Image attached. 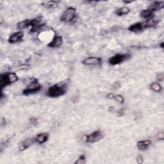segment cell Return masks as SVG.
<instances>
[{
	"label": "cell",
	"mask_w": 164,
	"mask_h": 164,
	"mask_svg": "<svg viewBox=\"0 0 164 164\" xmlns=\"http://www.w3.org/2000/svg\"><path fill=\"white\" fill-rule=\"evenodd\" d=\"M108 111L111 113H115L116 112V109L115 108V107H113V106H110V107H109L108 108Z\"/></svg>",
	"instance_id": "obj_27"
},
{
	"label": "cell",
	"mask_w": 164,
	"mask_h": 164,
	"mask_svg": "<svg viewBox=\"0 0 164 164\" xmlns=\"http://www.w3.org/2000/svg\"><path fill=\"white\" fill-rule=\"evenodd\" d=\"M146 29H147V28L146 26L145 23H141V22L133 24L128 28V30L129 31H132V32H134V33L141 32V31L145 30Z\"/></svg>",
	"instance_id": "obj_8"
},
{
	"label": "cell",
	"mask_w": 164,
	"mask_h": 164,
	"mask_svg": "<svg viewBox=\"0 0 164 164\" xmlns=\"http://www.w3.org/2000/svg\"><path fill=\"white\" fill-rule=\"evenodd\" d=\"M59 1H48L46 3V6L48 8H50V9H53V8H55L58 5V3Z\"/></svg>",
	"instance_id": "obj_21"
},
{
	"label": "cell",
	"mask_w": 164,
	"mask_h": 164,
	"mask_svg": "<svg viewBox=\"0 0 164 164\" xmlns=\"http://www.w3.org/2000/svg\"><path fill=\"white\" fill-rule=\"evenodd\" d=\"M63 42V39L61 36L55 35L51 40L48 44V46L52 48H55L60 46Z\"/></svg>",
	"instance_id": "obj_10"
},
{
	"label": "cell",
	"mask_w": 164,
	"mask_h": 164,
	"mask_svg": "<svg viewBox=\"0 0 164 164\" xmlns=\"http://www.w3.org/2000/svg\"><path fill=\"white\" fill-rule=\"evenodd\" d=\"M157 80L159 81H163L164 80V74L163 72H160L157 74Z\"/></svg>",
	"instance_id": "obj_23"
},
{
	"label": "cell",
	"mask_w": 164,
	"mask_h": 164,
	"mask_svg": "<svg viewBox=\"0 0 164 164\" xmlns=\"http://www.w3.org/2000/svg\"><path fill=\"white\" fill-rule=\"evenodd\" d=\"M153 14H154V12L150 10L149 9L142 10L141 14H140L141 17L143 19H146V20L149 19L151 18H152L153 17H154Z\"/></svg>",
	"instance_id": "obj_14"
},
{
	"label": "cell",
	"mask_w": 164,
	"mask_h": 164,
	"mask_svg": "<svg viewBox=\"0 0 164 164\" xmlns=\"http://www.w3.org/2000/svg\"><path fill=\"white\" fill-rule=\"evenodd\" d=\"M137 162L138 163H142L144 162V159L142 156H138L137 158Z\"/></svg>",
	"instance_id": "obj_26"
},
{
	"label": "cell",
	"mask_w": 164,
	"mask_h": 164,
	"mask_svg": "<svg viewBox=\"0 0 164 164\" xmlns=\"http://www.w3.org/2000/svg\"><path fill=\"white\" fill-rule=\"evenodd\" d=\"M18 80V76L15 72H5L0 75V87L5 88L7 86L15 83Z\"/></svg>",
	"instance_id": "obj_2"
},
{
	"label": "cell",
	"mask_w": 164,
	"mask_h": 164,
	"mask_svg": "<svg viewBox=\"0 0 164 164\" xmlns=\"http://www.w3.org/2000/svg\"><path fill=\"white\" fill-rule=\"evenodd\" d=\"M130 12V9L126 7H123L121 8H119V9H118L116 13L117 15L119 16H122V15H125L128 14Z\"/></svg>",
	"instance_id": "obj_18"
},
{
	"label": "cell",
	"mask_w": 164,
	"mask_h": 164,
	"mask_svg": "<svg viewBox=\"0 0 164 164\" xmlns=\"http://www.w3.org/2000/svg\"><path fill=\"white\" fill-rule=\"evenodd\" d=\"M121 87V84L119 82H116V83H114L113 85V89L115 90H117Z\"/></svg>",
	"instance_id": "obj_24"
},
{
	"label": "cell",
	"mask_w": 164,
	"mask_h": 164,
	"mask_svg": "<svg viewBox=\"0 0 164 164\" xmlns=\"http://www.w3.org/2000/svg\"><path fill=\"white\" fill-rule=\"evenodd\" d=\"M157 138L158 140H163L164 138V133L163 132H160L157 135Z\"/></svg>",
	"instance_id": "obj_25"
},
{
	"label": "cell",
	"mask_w": 164,
	"mask_h": 164,
	"mask_svg": "<svg viewBox=\"0 0 164 164\" xmlns=\"http://www.w3.org/2000/svg\"><path fill=\"white\" fill-rule=\"evenodd\" d=\"M35 138V142L39 144H42L48 141L49 138V134L48 133H42L37 135Z\"/></svg>",
	"instance_id": "obj_12"
},
{
	"label": "cell",
	"mask_w": 164,
	"mask_h": 164,
	"mask_svg": "<svg viewBox=\"0 0 164 164\" xmlns=\"http://www.w3.org/2000/svg\"><path fill=\"white\" fill-rule=\"evenodd\" d=\"M130 57V55L129 54H117L112 56L109 59L108 62L112 65H118L129 59Z\"/></svg>",
	"instance_id": "obj_6"
},
{
	"label": "cell",
	"mask_w": 164,
	"mask_h": 164,
	"mask_svg": "<svg viewBox=\"0 0 164 164\" xmlns=\"http://www.w3.org/2000/svg\"><path fill=\"white\" fill-rule=\"evenodd\" d=\"M35 142V138H28L26 140H24L22 142H20L18 145V149L20 151H23L24 150L27 149L31 147L34 143Z\"/></svg>",
	"instance_id": "obj_7"
},
{
	"label": "cell",
	"mask_w": 164,
	"mask_h": 164,
	"mask_svg": "<svg viewBox=\"0 0 164 164\" xmlns=\"http://www.w3.org/2000/svg\"><path fill=\"white\" fill-rule=\"evenodd\" d=\"M101 62L102 60L100 57L91 56L83 60L82 63L85 65H99L101 64Z\"/></svg>",
	"instance_id": "obj_9"
},
{
	"label": "cell",
	"mask_w": 164,
	"mask_h": 164,
	"mask_svg": "<svg viewBox=\"0 0 164 164\" xmlns=\"http://www.w3.org/2000/svg\"><path fill=\"white\" fill-rule=\"evenodd\" d=\"M114 97H115V94L113 93H110L107 95V97L108 98V99H110V100L114 99Z\"/></svg>",
	"instance_id": "obj_28"
},
{
	"label": "cell",
	"mask_w": 164,
	"mask_h": 164,
	"mask_svg": "<svg viewBox=\"0 0 164 164\" xmlns=\"http://www.w3.org/2000/svg\"><path fill=\"white\" fill-rule=\"evenodd\" d=\"M18 27L20 30H23L30 28V20H23V21L19 22L18 24Z\"/></svg>",
	"instance_id": "obj_19"
},
{
	"label": "cell",
	"mask_w": 164,
	"mask_h": 164,
	"mask_svg": "<svg viewBox=\"0 0 164 164\" xmlns=\"http://www.w3.org/2000/svg\"><path fill=\"white\" fill-rule=\"evenodd\" d=\"M23 36H24L23 33L21 31L15 32L14 34L10 35L8 40H9V42L11 44L18 43L23 40Z\"/></svg>",
	"instance_id": "obj_11"
},
{
	"label": "cell",
	"mask_w": 164,
	"mask_h": 164,
	"mask_svg": "<svg viewBox=\"0 0 164 164\" xmlns=\"http://www.w3.org/2000/svg\"><path fill=\"white\" fill-rule=\"evenodd\" d=\"M86 163V158L85 155H81L78 159L75 162V164H84Z\"/></svg>",
	"instance_id": "obj_20"
},
{
	"label": "cell",
	"mask_w": 164,
	"mask_h": 164,
	"mask_svg": "<svg viewBox=\"0 0 164 164\" xmlns=\"http://www.w3.org/2000/svg\"><path fill=\"white\" fill-rule=\"evenodd\" d=\"M67 89V85L65 83L55 84L48 89L46 95L50 97H58L65 94Z\"/></svg>",
	"instance_id": "obj_1"
},
{
	"label": "cell",
	"mask_w": 164,
	"mask_h": 164,
	"mask_svg": "<svg viewBox=\"0 0 164 164\" xmlns=\"http://www.w3.org/2000/svg\"><path fill=\"white\" fill-rule=\"evenodd\" d=\"M105 133L100 130H97L92 133L87 135L85 137V141L88 143H94L99 142L104 137Z\"/></svg>",
	"instance_id": "obj_5"
},
{
	"label": "cell",
	"mask_w": 164,
	"mask_h": 164,
	"mask_svg": "<svg viewBox=\"0 0 164 164\" xmlns=\"http://www.w3.org/2000/svg\"><path fill=\"white\" fill-rule=\"evenodd\" d=\"M158 22H159V20L158 19H156L154 17H153L152 18L147 19L146 20V22L144 23L146 24V28H149L154 27L158 23Z\"/></svg>",
	"instance_id": "obj_16"
},
{
	"label": "cell",
	"mask_w": 164,
	"mask_h": 164,
	"mask_svg": "<svg viewBox=\"0 0 164 164\" xmlns=\"http://www.w3.org/2000/svg\"><path fill=\"white\" fill-rule=\"evenodd\" d=\"M132 1H123V3H126V4H129V3H131Z\"/></svg>",
	"instance_id": "obj_30"
},
{
	"label": "cell",
	"mask_w": 164,
	"mask_h": 164,
	"mask_svg": "<svg viewBox=\"0 0 164 164\" xmlns=\"http://www.w3.org/2000/svg\"><path fill=\"white\" fill-rule=\"evenodd\" d=\"M150 89L155 92H160L162 91V87L158 82H153L150 85Z\"/></svg>",
	"instance_id": "obj_17"
},
{
	"label": "cell",
	"mask_w": 164,
	"mask_h": 164,
	"mask_svg": "<svg viewBox=\"0 0 164 164\" xmlns=\"http://www.w3.org/2000/svg\"><path fill=\"white\" fill-rule=\"evenodd\" d=\"M113 100H115L116 101H117L118 102H119V103H121V104H122L124 101V97H123L121 95H115Z\"/></svg>",
	"instance_id": "obj_22"
},
{
	"label": "cell",
	"mask_w": 164,
	"mask_h": 164,
	"mask_svg": "<svg viewBox=\"0 0 164 164\" xmlns=\"http://www.w3.org/2000/svg\"><path fill=\"white\" fill-rule=\"evenodd\" d=\"M164 1H154L150 5L149 9L152 11H157L163 9Z\"/></svg>",
	"instance_id": "obj_15"
},
{
	"label": "cell",
	"mask_w": 164,
	"mask_h": 164,
	"mask_svg": "<svg viewBox=\"0 0 164 164\" xmlns=\"http://www.w3.org/2000/svg\"><path fill=\"white\" fill-rule=\"evenodd\" d=\"M76 17V10L73 7H68L62 14L60 20L64 23H70Z\"/></svg>",
	"instance_id": "obj_3"
},
{
	"label": "cell",
	"mask_w": 164,
	"mask_h": 164,
	"mask_svg": "<svg viewBox=\"0 0 164 164\" xmlns=\"http://www.w3.org/2000/svg\"><path fill=\"white\" fill-rule=\"evenodd\" d=\"M151 141H149V140L141 141L138 142V143H137V147L140 151H146L148 149L149 146H151Z\"/></svg>",
	"instance_id": "obj_13"
},
{
	"label": "cell",
	"mask_w": 164,
	"mask_h": 164,
	"mask_svg": "<svg viewBox=\"0 0 164 164\" xmlns=\"http://www.w3.org/2000/svg\"><path fill=\"white\" fill-rule=\"evenodd\" d=\"M124 110L123 108H121V109H120L119 110L118 112H117V114L119 116H122L123 114H124Z\"/></svg>",
	"instance_id": "obj_29"
},
{
	"label": "cell",
	"mask_w": 164,
	"mask_h": 164,
	"mask_svg": "<svg viewBox=\"0 0 164 164\" xmlns=\"http://www.w3.org/2000/svg\"><path fill=\"white\" fill-rule=\"evenodd\" d=\"M41 88H42V86L39 83L38 81L34 80L26 86V88L24 89L23 93L24 95L28 96L39 92Z\"/></svg>",
	"instance_id": "obj_4"
}]
</instances>
